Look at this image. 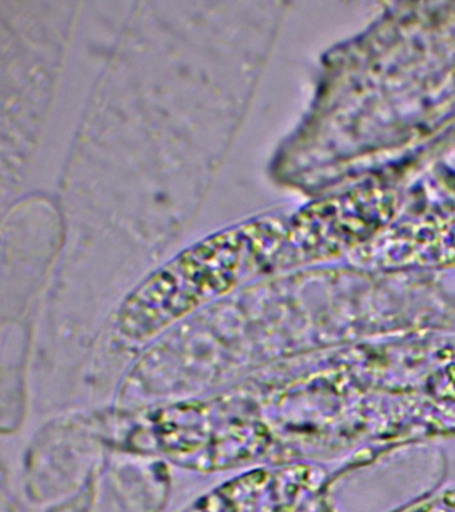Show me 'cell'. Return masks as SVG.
I'll return each instance as SVG.
<instances>
[{
  "mask_svg": "<svg viewBox=\"0 0 455 512\" xmlns=\"http://www.w3.org/2000/svg\"><path fill=\"white\" fill-rule=\"evenodd\" d=\"M281 250L278 218L259 219L211 236L183 252L135 292L119 315L127 338L157 334L199 304L271 266Z\"/></svg>",
  "mask_w": 455,
  "mask_h": 512,
  "instance_id": "6da1fadb",
  "label": "cell"
}]
</instances>
